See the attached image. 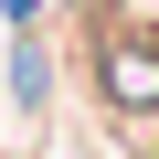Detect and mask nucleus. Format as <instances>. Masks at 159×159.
<instances>
[{"label":"nucleus","mask_w":159,"mask_h":159,"mask_svg":"<svg viewBox=\"0 0 159 159\" xmlns=\"http://www.w3.org/2000/svg\"><path fill=\"white\" fill-rule=\"evenodd\" d=\"M0 11H11V21H32V11H43V0H0Z\"/></svg>","instance_id":"obj_2"},{"label":"nucleus","mask_w":159,"mask_h":159,"mask_svg":"<svg viewBox=\"0 0 159 159\" xmlns=\"http://www.w3.org/2000/svg\"><path fill=\"white\" fill-rule=\"evenodd\" d=\"M106 85H117V106H159V53L148 43H106Z\"/></svg>","instance_id":"obj_1"}]
</instances>
